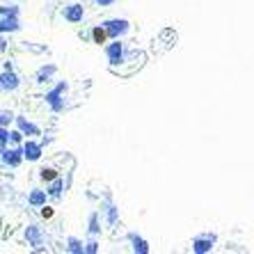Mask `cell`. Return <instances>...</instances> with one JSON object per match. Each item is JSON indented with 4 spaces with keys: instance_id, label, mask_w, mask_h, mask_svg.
Masks as SVG:
<instances>
[{
    "instance_id": "6da1fadb",
    "label": "cell",
    "mask_w": 254,
    "mask_h": 254,
    "mask_svg": "<svg viewBox=\"0 0 254 254\" xmlns=\"http://www.w3.org/2000/svg\"><path fill=\"white\" fill-rule=\"evenodd\" d=\"M106 37H108L106 30H101V28L94 30V42H96V44H103V42H106Z\"/></svg>"
},
{
    "instance_id": "7a4b0ae2",
    "label": "cell",
    "mask_w": 254,
    "mask_h": 254,
    "mask_svg": "<svg viewBox=\"0 0 254 254\" xmlns=\"http://www.w3.org/2000/svg\"><path fill=\"white\" fill-rule=\"evenodd\" d=\"M44 179H48V181H51V179H55V172L53 170H44Z\"/></svg>"
},
{
    "instance_id": "3957f363",
    "label": "cell",
    "mask_w": 254,
    "mask_h": 254,
    "mask_svg": "<svg viewBox=\"0 0 254 254\" xmlns=\"http://www.w3.org/2000/svg\"><path fill=\"white\" fill-rule=\"evenodd\" d=\"M42 215H44V218H51V215H53V211H51V208H44Z\"/></svg>"
}]
</instances>
